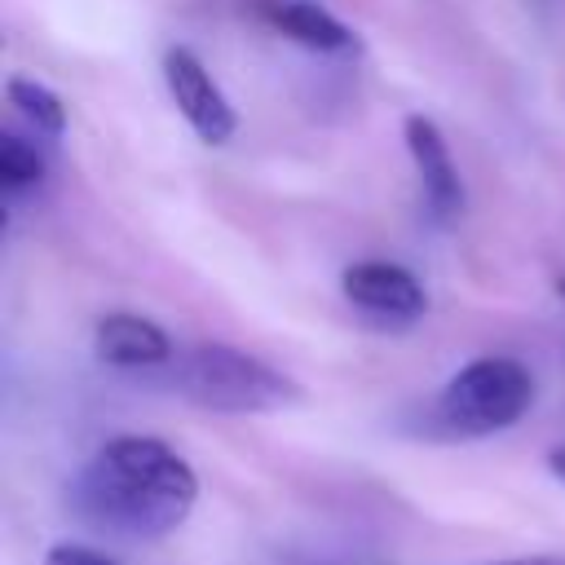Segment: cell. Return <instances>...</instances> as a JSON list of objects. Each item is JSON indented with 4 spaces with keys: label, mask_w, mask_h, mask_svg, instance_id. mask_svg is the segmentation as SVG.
I'll return each mask as SVG.
<instances>
[{
    "label": "cell",
    "mask_w": 565,
    "mask_h": 565,
    "mask_svg": "<svg viewBox=\"0 0 565 565\" xmlns=\"http://www.w3.org/2000/svg\"><path fill=\"white\" fill-rule=\"evenodd\" d=\"M199 477L185 455H177L159 437L119 433L93 450V459L71 481V508L84 525L128 539L154 543L168 539L194 512Z\"/></svg>",
    "instance_id": "1"
},
{
    "label": "cell",
    "mask_w": 565,
    "mask_h": 565,
    "mask_svg": "<svg viewBox=\"0 0 565 565\" xmlns=\"http://www.w3.org/2000/svg\"><path fill=\"white\" fill-rule=\"evenodd\" d=\"M93 349L106 366L119 371H163L177 358L168 331L141 313H106L93 331Z\"/></svg>",
    "instance_id": "7"
},
{
    "label": "cell",
    "mask_w": 565,
    "mask_h": 565,
    "mask_svg": "<svg viewBox=\"0 0 565 565\" xmlns=\"http://www.w3.org/2000/svg\"><path fill=\"white\" fill-rule=\"evenodd\" d=\"M9 106L35 128V137H62L66 132V106L53 88H44L40 79L13 75L9 79Z\"/></svg>",
    "instance_id": "9"
},
{
    "label": "cell",
    "mask_w": 565,
    "mask_h": 565,
    "mask_svg": "<svg viewBox=\"0 0 565 565\" xmlns=\"http://www.w3.org/2000/svg\"><path fill=\"white\" fill-rule=\"evenodd\" d=\"M44 565H124V561L102 547H88V543H53Z\"/></svg>",
    "instance_id": "11"
},
{
    "label": "cell",
    "mask_w": 565,
    "mask_h": 565,
    "mask_svg": "<svg viewBox=\"0 0 565 565\" xmlns=\"http://www.w3.org/2000/svg\"><path fill=\"white\" fill-rule=\"evenodd\" d=\"M406 150H411V163L419 172V194H424L433 221L450 225L463 212V181H459V168L450 159L441 128L428 115H411L406 119Z\"/></svg>",
    "instance_id": "6"
},
{
    "label": "cell",
    "mask_w": 565,
    "mask_h": 565,
    "mask_svg": "<svg viewBox=\"0 0 565 565\" xmlns=\"http://www.w3.org/2000/svg\"><path fill=\"white\" fill-rule=\"evenodd\" d=\"M40 181H44V159H40V150H35L31 141H22V137L4 132V141H0V185H4V199L18 203V199L35 194Z\"/></svg>",
    "instance_id": "10"
},
{
    "label": "cell",
    "mask_w": 565,
    "mask_h": 565,
    "mask_svg": "<svg viewBox=\"0 0 565 565\" xmlns=\"http://www.w3.org/2000/svg\"><path fill=\"white\" fill-rule=\"evenodd\" d=\"M163 384L216 415H269L300 402V384L234 344H194L163 366Z\"/></svg>",
    "instance_id": "2"
},
{
    "label": "cell",
    "mask_w": 565,
    "mask_h": 565,
    "mask_svg": "<svg viewBox=\"0 0 565 565\" xmlns=\"http://www.w3.org/2000/svg\"><path fill=\"white\" fill-rule=\"evenodd\" d=\"M547 468H552V472H556V477H561V481H565V446H561V450H552V455H547Z\"/></svg>",
    "instance_id": "13"
},
{
    "label": "cell",
    "mask_w": 565,
    "mask_h": 565,
    "mask_svg": "<svg viewBox=\"0 0 565 565\" xmlns=\"http://www.w3.org/2000/svg\"><path fill=\"white\" fill-rule=\"evenodd\" d=\"M556 291H561V300H565V282H561V287H556Z\"/></svg>",
    "instance_id": "14"
},
{
    "label": "cell",
    "mask_w": 565,
    "mask_h": 565,
    "mask_svg": "<svg viewBox=\"0 0 565 565\" xmlns=\"http://www.w3.org/2000/svg\"><path fill=\"white\" fill-rule=\"evenodd\" d=\"M490 565H565V556H521V561H490Z\"/></svg>",
    "instance_id": "12"
},
{
    "label": "cell",
    "mask_w": 565,
    "mask_h": 565,
    "mask_svg": "<svg viewBox=\"0 0 565 565\" xmlns=\"http://www.w3.org/2000/svg\"><path fill=\"white\" fill-rule=\"evenodd\" d=\"M530 406L534 375L516 358H477L441 384L433 402V428L446 437H494Z\"/></svg>",
    "instance_id": "3"
},
{
    "label": "cell",
    "mask_w": 565,
    "mask_h": 565,
    "mask_svg": "<svg viewBox=\"0 0 565 565\" xmlns=\"http://www.w3.org/2000/svg\"><path fill=\"white\" fill-rule=\"evenodd\" d=\"M256 18L269 22L274 31H282L287 40L313 49V53H349L358 49L353 31L331 13L322 9L318 0H252Z\"/></svg>",
    "instance_id": "8"
},
{
    "label": "cell",
    "mask_w": 565,
    "mask_h": 565,
    "mask_svg": "<svg viewBox=\"0 0 565 565\" xmlns=\"http://www.w3.org/2000/svg\"><path fill=\"white\" fill-rule=\"evenodd\" d=\"M344 296L371 313V318H384V322H415L424 318L428 309V296H424V282L393 265V260H358L344 269Z\"/></svg>",
    "instance_id": "5"
},
{
    "label": "cell",
    "mask_w": 565,
    "mask_h": 565,
    "mask_svg": "<svg viewBox=\"0 0 565 565\" xmlns=\"http://www.w3.org/2000/svg\"><path fill=\"white\" fill-rule=\"evenodd\" d=\"M163 84L168 97L177 102L181 119L194 128L199 141L207 146H225L234 137V106L225 102V93L216 88V79L207 75V66L190 53V49H168L163 57Z\"/></svg>",
    "instance_id": "4"
}]
</instances>
